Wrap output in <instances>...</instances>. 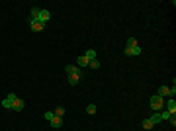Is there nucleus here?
I'll list each match as a JSON object with an SVG mask.
<instances>
[{"instance_id":"obj_13","label":"nucleus","mask_w":176,"mask_h":131,"mask_svg":"<svg viewBox=\"0 0 176 131\" xmlns=\"http://www.w3.org/2000/svg\"><path fill=\"white\" fill-rule=\"evenodd\" d=\"M84 57H86L88 61H92V59H96V51H94V49H88V51L84 53Z\"/></svg>"},{"instance_id":"obj_14","label":"nucleus","mask_w":176,"mask_h":131,"mask_svg":"<svg viewBox=\"0 0 176 131\" xmlns=\"http://www.w3.org/2000/svg\"><path fill=\"white\" fill-rule=\"evenodd\" d=\"M149 120L153 121V125H156V123H161V121H162V120H161V114H159V111H155V116H153V117H149Z\"/></svg>"},{"instance_id":"obj_6","label":"nucleus","mask_w":176,"mask_h":131,"mask_svg":"<svg viewBox=\"0 0 176 131\" xmlns=\"http://www.w3.org/2000/svg\"><path fill=\"white\" fill-rule=\"evenodd\" d=\"M29 26H31V29H33V32H43L45 24H43V22H39V20H35V22H29Z\"/></svg>"},{"instance_id":"obj_16","label":"nucleus","mask_w":176,"mask_h":131,"mask_svg":"<svg viewBox=\"0 0 176 131\" xmlns=\"http://www.w3.org/2000/svg\"><path fill=\"white\" fill-rule=\"evenodd\" d=\"M88 63H90V61H88L84 55H80V57H78V67H88Z\"/></svg>"},{"instance_id":"obj_3","label":"nucleus","mask_w":176,"mask_h":131,"mask_svg":"<svg viewBox=\"0 0 176 131\" xmlns=\"http://www.w3.org/2000/svg\"><path fill=\"white\" fill-rule=\"evenodd\" d=\"M125 55H127V57H135V55H141V45L125 47Z\"/></svg>"},{"instance_id":"obj_9","label":"nucleus","mask_w":176,"mask_h":131,"mask_svg":"<svg viewBox=\"0 0 176 131\" xmlns=\"http://www.w3.org/2000/svg\"><path fill=\"white\" fill-rule=\"evenodd\" d=\"M49 123H51V127H53V129H59V127L63 125V117H57V116H53V120L49 121Z\"/></svg>"},{"instance_id":"obj_12","label":"nucleus","mask_w":176,"mask_h":131,"mask_svg":"<svg viewBox=\"0 0 176 131\" xmlns=\"http://www.w3.org/2000/svg\"><path fill=\"white\" fill-rule=\"evenodd\" d=\"M35 20H39V8H33L29 14V22H35Z\"/></svg>"},{"instance_id":"obj_18","label":"nucleus","mask_w":176,"mask_h":131,"mask_svg":"<svg viewBox=\"0 0 176 131\" xmlns=\"http://www.w3.org/2000/svg\"><path fill=\"white\" fill-rule=\"evenodd\" d=\"M155 125H153V121L151 120H143V129H153Z\"/></svg>"},{"instance_id":"obj_10","label":"nucleus","mask_w":176,"mask_h":131,"mask_svg":"<svg viewBox=\"0 0 176 131\" xmlns=\"http://www.w3.org/2000/svg\"><path fill=\"white\" fill-rule=\"evenodd\" d=\"M51 18V14H49L47 10H39V22H43V24H47V20Z\"/></svg>"},{"instance_id":"obj_4","label":"nucleus","mask_w":176,"mask_h":131,"mask_svg":"<svg viewBox=\"0 0 176 131\" xmlns=\"http://www.w3.org/2000/svg\"><path fill=\"white\" fill-rule=\"evenodd\" d=\"M14 100H16V94H8V96H6V100H2V108L12 110V104H14Z\"/></svg>"},{"instance_id":"obj_21","label":"nucleus","mask_w":176,"mask_h":131,"mask_svg":"<svg viewBox=\"0 0 176 131\" xmlns=\"http://www.w3.org/2000/svg\"><path fill=\"white\" fill-rule=\"evenodd\" d=\"M86 111H88V114H96V106H94V104H88V106H86Z\"/></svg>"},{"instance_id":"obj_2","label":"nucleus","mask_w":176,"mask_h":131,"mask_svg":"<svg viewBox=\"0 0 176 131\" xmlns=\"http://www.w3.org/2000/svg\"><path fill=\"white\" fill-rule=\"evenodd\" d=\"M165 106H166V111H170L172 116L176 114V100H174V98H168V100H165Z\"/></svg>"},{"instance_id":"obj_20","label":"nucleus","mask_w":176,"mask_h":131,"mask_svg":"<svg viewBox=\"0 0 176 131\" xmlns=\"http://www.w3.org/2000/svg\"><path fill=\"white\" fill-rule=\"evenodd\" d=\"M135 45H139L137 39H135V37H129V39H127V45H125V47H135Z\"/></svg>"},{"instance_id":"obj_8","label":"nucleus","mask_w":176,"mask_h":131,"mask_svg":"<svg viewBox=\"0 0 176 131\" xmlns=\"http://www.w3.org/2000/svg\"><path fill=\"white\" fill-rule=\"evenodd\" d=\"M12 110H16V111H22V110H24V100H20V98L16 96L14 104H12Z\"/></svg>"},{"instance_id":"obj_19","label":"nucleus","mask_w":176,"mask_h":131,"mask_svg":"<svg viewBox=\"0 0 176 131\" xmlns=\"http://www.w3.org/2000/svg\"><path fill=\"white\" fill-rule=\"evenodd\" d=\"M88 67H90V68H100V61L98 59H92L90 63H88Z\"/></svg>"},{"instance_id":"obj_7","label":"nucleus","mask_w":176,"mask_h":131,"mask_svg":"<svg viewBox=\"0 0 176 131\" xmlns=\"http://www.w3.org/2000/svg\"><path fill=\"white\" fill-rule=\"evenodd\" d=\"M80 76H82V72H74V74H68V84H78V80H80Z\"/></svg>"},{"instance_id":"obj_22","label":"nucleus","mask_w":176,"mask_h":131,"mask_svg":"<svg viewBox=\"0 0 176 131\" xmlns=\"http://www.w3.org/2000/svg\"><path fill=\"white\" fill-rule=\"evenodd\" d=\"M53 116H55V114H53V111H47V114H45V116H43V117H45V120H47V121H51V120H53Z\"/></svg>"},{"instance_id":"obj_17","label":"nucleus","mask_w":176,"mask_h":131,"mask_svg":"<svg viewBox=\"0 0 176 131\" xmlns=\"http://www.w3.org/2000/svg\"><path fill=\"white\" fill-rule=\"evenodd\" d=\"M159 114H161V120H170V116H172L170 111H166V110H161Z\"/></svg>"},{"instance_id":"obj_1","label":"nucleus","mask_w":176,"mask_h":131,"mask_svg":"<svg viewBox=\"0 0 176 131\" xmlns=\"http://www.w3.org/2000/svg\"><path fill=\"white\" fill-rule=\"evenodd\" d=\"M151 108H153V111H161L162 108H165V98L155 94L153 98H151Z\"/></svg>"},{"instance_id":"obj_11","label":"nucleus","mask_w":176,"mask_h":131,"mask_svg":"<svg viewBox=\"0 0 176 131\" xmlns=\"http://www.w3.org/2000/svg\"><path fill=\"white\" fill-rule=\"evenodd\" d=\"M65 71H67V74H74V72H78L80 68H78L77 65H67V67H65Z\"/></svg>"},{"instance_id":"obj_5","label":"nucleus","mask_w":176,"mask_h":131,"mask_svg":"<svg viewBox=\"0 0 176 131\" xmlns=\"http://www.w3.org/2000/svg\"><path fill=\"white\" fill-rule=\"evenodd\" d=\"M156 96H161V98H172L170 88H168V86H159V94H156Z\"/></svg>"},{"instance_id":"obj_15","label":"nucleus","mask_w":176,"mask_h":131,"mask_svg":"<svg viewBox=\"0 0 176 131\" xmlns=\"http://www.w3.org/2000/svg\"><path fill=\"white\" fill-rule=\"evenodd\" d=\"M53 114L57 116V117H63V116H65V108H63V106H57V108H55V111H53Z\"/></svg>"}]
</instances>
